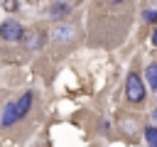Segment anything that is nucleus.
Instances as JSON below:
<instances>
[{"label": "nucleus", "instance_id": "nucleus-3", "mask_svg": "<svg viewBox=\"0 0 157 147\" xmlns=\"http://www.w3.org/2000/svg\"><path fill=\"white\" fill-rule=\"evenodd\" d=\"M32 103H34V93L32 91H25L22 96H20V100H15V110H17V120H22L27 113H29V108H32Z\"/></svg>", "mask_w": 157, "mask_h": 147}, {"label": "nucleus", "instance_id": "nucleus-9", "mask_svg": "<svg viewBox=\"0 0 157 147\" xmlns=\"http://www.w3.org/2000/svg\"><path fill=\"white\" fill-rule=\"evenodd\" d=\"M142 17H145L147 22H157V12H155V10H145V12H142Z\"/></svg>", "mask_w": 157, "mask_h": 147}, {"label": "nucleus", "instance_id": "nucleus-4", "mask_svg": "<svg viewBox=\"0 0 157 147\" xmlns=\"http://www.w3.org/2000/svg\"><path fill=\"white\" fill-rule=\"evenodd\" d=\"M15 123H20V120H17V110H15V100H12V103H5L2 115H0V125L2 127H10Z\"/></svg>", "mask_w": 157, "mask_h": 147}, {"label": "nucleus", "instance_id": "nucleus-5", "mask_svg": "<svg viewBox=\"0 0 157 147\" xmlns=\"http://www.w3.org/2000/svg\"><path fill=\"white\" fill-rule=\"evenodd\" d=\"M69 12H71V5H69V2H52V5H49V17H54V20L66 17Z\"/></svg>", "mask_w": 157, "mask_h": 147}, {"label": "nucleus", "instance_id": "nucleus-7", "mask_svg": "<svg viewBox=\"0 0 157 147\" xmlns=\"http://www.w3.org/2000/svg\"><path fill=\"white\" fill-rule=\"evenodd\" d=\"M145 76H147L150 86L157 91V64H150V66H147V71H145Z\"/></svg>", "mask_w": 157, "mask_h": 147}, {"label": "nucleus", "instance_id": "nucleus-8", "mask_svg": "<svg viewBox=\"0 0 157 147\" xmlns=\"http://www.w3.org/2000/svg\"><path fill=\"white\" fill-rule=\"evenodd\" d=\"M145 137H147V145L150 147H157V127H147L145 130Z\"/></svg>", "mask_w": 157, "mask_h": 147}, {"label": "nucleus", "instance_id": "nucleus-11", "mask_svg": "<svg viewBox=\"0 0 157 147\" xmlns=\"http://www.w3.org/2000/svg\"><path fill=\"white\" fill-rule=\"evenodd\" d=\"M152 118H155V120H157V110H155V113H152Z\"/></svg>", "mask_w": 157, "mask_h": 147}, {"label": "nucleus", "instance_id": "nucleus-1", "mask_svg": "<svg viewBox=\"0 0 157 147\" xmlns=\"http://www.w3.org/2000/svg\"><path fill=\"white\" fill-rule=\"evenodd\" d=\"M0 37H2L5 42H20V39L25 37V29H22V24H20L17 20H5V22L0 24Z\"/></svg>", "mask_w": 157, "mask_h": 147}, {"label": "nucleus", "instance_id": "nucleus-6", "mask_svg": "<svg viewBox=\"0 0 157 147\" xmlns=\"http://www.w3.org/2000/svg\"><path fill=\"white\" fill-rule=\"evenodd\" d=\"M52 37H54L56 42H69V39L74 37V27H71V24H59V27H54Z\"/></svg>", "mask_w": 157, "mask_h": 147}, {"label": "nucleus", "instance_id": "nucleus-10", "mask_svg": "<svg viewBox=\"0 0 157 147\" xmlns=\"http://www.w3.org/2000/svg\"><path fill=\"white\" fill-rule=\"evenodd\" d=\"M152 44H157V29L152 32Z\"/></svg>", "mask_w": 157, "mask_h": 147}, {"label": "nucleus", "instance_id": "nucleus-2", "mask_svg": "<svg viewBox=\"0 0 157 147\" xmlns=\"http://www.w3.org/2000/svg\"><path fill=\"white\" fill-rule=\"evenodd\" d=\"M125 93H128V98H130L132 103H140V100L145 98V86H142V81H140L137 74H130V76H128V81H125Z\"/></svg>", "mask_w": 157, "mask_h": 147}]
</instances>
